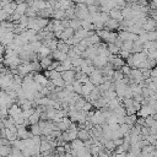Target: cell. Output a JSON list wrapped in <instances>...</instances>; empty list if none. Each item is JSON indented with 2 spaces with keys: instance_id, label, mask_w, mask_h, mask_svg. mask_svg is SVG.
Returning a JSON list of instances; mask_svg holds the SVG:
<instances>
[{
  "instance_id": "1",
  "label": "cell",
  "mask_w": 157,
  "mask_h": 157,
  "mask_svg": "<svg viewBox=\"0 0 157 157\" xmlns=\"http://www.w3.org/2000/svg\"><path fill=\"white\" fill-rule=\"evenodd\" d=\"M12 78H13V75L10 72V70L7 67V72L6 74H0V90L5 91L9 86H11L13 83Z\"/></svg>"
},
{
  "instance_id": "2",
  "label": "cell",
  "mask_w": 157,
  "mask_h": 157,
  "mask_svg": "<svg viewBox=\"0 0 157 157\" xmlns=\"http://www.w3.org/2000/svg\"><path fill=\"white\" fill-rule=\"evenodd\" d=\"M88 80L93 86H99L101 83H103V75L99 69H94L90 75H88Z\"/></svg>"
},
{
  "instance_id": "3",
  "label": "cell",
  "mask_w": 157,
  "mask_h": 157,
  "mask_svg": "<svg viewBox=\"0 0 157 157\" xmlns=\"http://www.w3.org/2000/svg\"><path fill=\"white\" fill-rule=\"evenodd\" d=\"M88 120L91 121L92 125H102V124L105 123V119H104V117H103V114H102V112H101L99 109L96 110V112L93 113V115H92Z\"/></svg>"
},
{
  "instance_id": "4",
  "label": "cell",
  "mask_w": 157,
  "mask_h": 157,
  "mask_svg": "<svg viewBox=\"0 0 157 157\" xmlns=\"http://www.w3.org/2000/svg\"><path fill=\"white\" fill-rule=\"evenodd\" d=\"M141 28L145 32H150V31H155L156 29V20H152L150 17H146L144 23L141 25Z\"/></svg>"
},
{
  "instance_id": "5",
  "label": "cell",
  "mask_w": 157,
  "mask_h": 157,
  "mask_svg": "<svg viewBox=\"0 0 157 157\" xmlns=\"http://www.w3.org/2000/svg\"><path fill=\"white\" fill-rule=\"evenodd\" d=\"M60 75H61V78L64 80V82H65V83L71 85V83L75 81V71H74L72 69L66 70V71H63Z\"/></svg>"
},
{
  "instance_id": "6",
  "label": "cell",
  "mask_w": 157,
  "mask_h": 157,
  "mask_svg": "<svg viewBox=\"0 0 157 157\" xmlns=\"http://www.w3.org/2000/svg\"><path fill=\"white\" fill-rule=\"evenodd\" d=\"M136 115H139L140 118H146V117H148V115L155 117V113L152 112V108L146 104V105H141V108L136 112Z\"/></svg>"
},
{
  "instance_id": "7",
  "label": "cell",
  "mask_w": 157,
  "mask_h": 157,
  "mask_svg": "<svg viewBox=\"0 0 157 157\" xmlns=\"http://www.w3.org/2000/svg\"><path fill=\"white\" fill-rule=\"evenodd\" d=\"M107 58L102 56V55H96L93 59H92V65L96 67V69H102L103 66L107 65Z\"/></svg>"
},
{
  "instance_id": "8",
  "label": "cell",
  "mask_w": 157,
  "mask_h": 157,
  "mask_svg": "<svg viewBox=\"0 0 157 157\" xmlns=\"http://www.w3.org/2000/svg\"><path fill=\"white\" fill-rule=\"evenodd\" d=\"M50 56H52V59H53V60H55V61H59V63H61V61H64V60H66V59H67L66 54H65V53H61V52H59L58 49L53 50V52L50 53Z\"/></svg>"
},
{
  "instance_id": "9",
  "label": "cell",
  "mask_w": 157,
  "mask_h": 157,
  "mask_svg": "<svg viewBox=\"0 0 157 157\" xmlns=\"http://www.w3.org/2000/svg\"><path fill=\"white\" fill-rule=\"evenodd\" d=\"M31 7H33V10L37 12V11H39V10H43V9L50 7V6H49V4H48L47 1H44V0H33V4H32Z\"/></svg>"
},
{
  "instance_id": "10",
  "label": "cell",
  "mask_w": 157,
  "mask_h": 157,
  "mask_svg": "<svg viewBox=\"0 0 157 157\" xmlns=\"http://www.w3.org/2000/svg\"><path fill=\"white\" fill-rule=\"evenodd\" d=\"M33 81H34L36 83L40 85V86H45V85H47V82H48V78H47L43 74H40V72H34Z\"/></svg>"
},
{
  "instance_id": "11",
  "label": "cell",
  "mask_w": 157,
  "mask_h": 157,
  "mask_svg": "<svg viewBox=\"0 0 157 157\" xmlns=\"http://www.w3.org/2000/svg\"><path fill=\"white\" fill-rule=\"evenodd\" d=\"M53 11H54V10H53L52 7H45V9H43V10L37 11V16H38V17H42V18H49V17H52Z\"/></svg>"
},
{
  "instance_id": "12",
  "label": "cell",
  "mask_w": 157,
  "mask_h": 157,
  "mask_svg": "<svg viewBox=\"0 0 157 157\" xmlns=\"http://www.w3.org/2000/svg\"><path fill=\"white\" fill-rule=\"evenodd\" d=\"M108 16H109V18L115 20V21H118V22H120V21L123 20L121 12H120V10H118V9H112V10L108 12Z\"/></svg>"
},
{
  "instance_id": "13",
  "label": "cell",
  "mask_w": 157,
  "mask_h": 157,
  "mask_svg": "<svg viewBox=\"0 0 157 157\" xmlns=\"http://www.w3.org/2000/svg\"><path fill=\"white\" fill-rule=\"evenodd\" d=\"M38 63H39V66H40V69H44V70H47V69L49 67V65L53 63V59H52V56L49 55V56H44V58H40V59L38 60Z\"/></svg>"
},
{
  "instance_id": "14",
  "label": "cell",
  "mask_w": 157,
  "mask_h": 157,
  "mask_svg": "<svg viewBox=\"0 0 157 157\" xmlns=\"http://www.w3.org/2000/svg\"><path fill=\"white\" fill-rule=\"evenodd\" d=\"M96 86H93L91 82H87V83H85V85H82V87H81V94L86 98L90 93H91V91Z\"/></svg>"
},
{
  "instance_id": "15",
  "label": "cell",
  "mask_w": 157,
  "mask_h": 157,
  "mask_svg": "<svg viewBox=\"0 0 157 157\" xmlns=\"http://www.w3.org/2000/svg\"><path fill=\"white\" fill-rule=\"evenodd\" d=\"M21 112H22V109L16 103H13L10 108H7V117H15V115L20 114Z\"/></svg>"
},
{
  "instance_id": "16",
  "label": "cell",
  "mask_w": 157,
  "mask_h": 157,
  "mask_svg": "<svg viewBox=\"0 0 157 157\" xmlns=\"http://www.w3.org/2000/svg\"><path fill=\"white\" fill-rule=\"evenodd\" d=\"M72 36H74V29H71L70 27H66V28H64V31L61 32V34H60L59 39H61V40H65V39H69V38H71Z\"/></svg>"
},
{
  "instance_id": "17",
  "label": "cell",
  "mask_w": 157,
  "mask_h": 157,
  "mask_svg": "<svg viewBox=\"0 0 157 157\" xmlns=\"http://www.w3.org/2000/svg\"><path fill=\"white\" fill-rule=\"evenodd\" d=\"M69 144H70L71 150H74V151H78V150H81L82 147H85L83 141H81V140H78V139H75V140H72V141L69 142Z\"/></svg>"
},
{
  "instance_id": "18",
  "label": "cell",
  "mask_w": 157,
  "mask_h": 157,
  "mask_svg": "<svg viewBox=\"0 0 157 157\" xmlns=\"http://www.w3.org/2000/svg\"><path fill=\"white\" fill-rule=\"evenodd\" d=\"M16 6H17V5H16L13 1H10L7 5H5V6L2 7V10H4V11H5V12L9 15V16H11V15L15 12V10H16Z\"/></svg>"
},
{
  "instance_id": "19",
  "label": "cell",
  "mask_w": 157,
  "mask_h": 157,
  "mask_svg": "<svg viewBox=\"0 0 157 157\" xmlns=\"http://www.w3.org/2000/svg\"><path fill=\"white\" fill-rule=\"evenodd\" d=\"M77 139L81 140V141H86V140L91 139V136H90V132H88L87 130H85V129H78V130H77Z\"/></svg>"
},
{
  "instance_id": "20",
  "label": "cell",
  "mask_w": 157,
  "mask_h": 157,
  "mask_svg": "<svg viewBox=\"0 0 157 157\" xmlns=\"http://www.w3.org/2000/svg\"><path fill=\"white\" fill-rule=\"evenodd\" d=\"M34 20H36L37 26H38V27H39L42 31H43V29L47 27V25L49 23V18H42V17H38V16H37Z\"/></svg>"
},
{
  "instance_id": "21",
  "label": "cell",
  "mask_w": 157,
  "mask_h": 157,
  "mask_svg": "<svg viewBox=\"0 0 157 157\" xmlns=\"http://www.w3.org/2000/svg\"><path fill=\"white\" fill-rule=\"evenodd\" d=\"M52 17H54V20H59V21L64 20V18H65V10H61V9L54 10Z\"/></svg>"
},
{
  "instance_id": "22",
  "label": "cell",
  "mask_w": 157,
  "mask_h": 157,
  "mask_svg": "<svg viewBox=\"0 0 157 157\" xmlns=\"http://www.w3.org/2000/svg\"><path fill=\"white\" fill-rule=\"evenodd\" d=\"M56 49L59 50V52H61V53H67L69 52V49H70V47L67 45V44H65L61 39H58V43H56Z\"/></svg>"
},
{
  "instance_id": "23",
  "label": "cell",
  "mask_w": 157,
  "mask_h": 157,
  "mask_svg": "<svg viewBox=\"0 0 157 157\" xmlns=\"http://www.w3.org/2000/svg\"><path fill=\"white\" fill-rule=\"evenodd\" d=\"M142 43L137 39V40H135V42H132V47H131V54H134V53H140V52H142Z\"/></svg>"
},
{
  "instance_id": "24",
  "label": "cell",
  "mask_w": 157,
  "mask_h": 157,
  "mask_svg": "<svg viewBox=\"0 0 157 157\" xmlns=\"http://www.w3.org/2000/svg\"><path fill=\"white\" fill-rule=\"evenodd\" d=\"M26 10H27V4L26 2H22V4H18L16 6V10H15V13H17L18 16H23L26 13Z\"/></svg>"
},
{
  "instance_id": "25",
  "label": "cell",
  "mask_w": 157,
  "mask_h": 157,
  "mask_svg": "<svg viewBox=\"0 0 157 157\" xmlns=\"http://www.w3.org/2000/svg\"><path fill=\"white\" fill-rule=\"evenodd\" d=\"M85 39H86L88 47H90V45H96V44L101 43V38H99L97 34H93V36H91V37H88V38H85Z\"/></svg>"
},
{
  "instance_id": "26",
  "label": "cell",
  "mask_w": 157,
  "mask_h": 157,
  "mask_svg": "<svg viewBox=\"0 0 157 157\" xmlns=\"http://www.w3.org/2000/svg\"><path fill=\"white\" fill-rule=\"evenodd\" d=\"M28 131L32 134V136H40V128L38 126V124H32L28 125Z\"/></svg>"
},
{
  "instance_id": "27",
  "label": "cell",
  "mask_w": 157,
  "mask_h": 157,
  "mask_svg": "<svg viewBox=\"0 0 157 157\" xmlns=\"http://www.w3.org/2000/svg\"><path fill=\"white\" fill-rule=\"evenodd\" d=\"M76 157H92L90 153V148L88 147H82L81 150L76 151Z\"/></svg>"
},
{
  "instance_id": "28",
  "label": "cell",
  "mask_w": 157,
  "mask_h": 157,
  "mask_svg": "<svg viewBox=\"0 0 157 157\" xmlns=\"http://www.w3.org/2000/svg\"><path fill=\"white\" fill-rule=\"evenodd\" d=\"M113 112V114L115 115V117H125L126 115V113H125V108L120 104V105H118L115 109H113L112 110Z\"/></svg>"
},
{
  "instance_id": "29",
  "label": "cell",
  "mask_w": 157,
  "mask_h": 157,
  "mask_svg": "<svg viewBox=\"0 0 157 157\" xmlns=\"http://www.w3.org/2000/svg\"><path fill=\"white\" fill-rule=\"evenodd\" d=\"M131 47H132V42H131V40H125V42L121 43V45H120L119 49L130 53V52H131ZM130 54H131V53H130Z\"/></svg>"
},
{
  "instance_id": "30",
  "label": "cell",
  "mask_w": 157,
  "mask_h": 157,
  "mask_svg": "<svg viewBox=\"0 0 157 157\" xmlns=\"http://www.w3.org/2000/svg\"><path fill=\"white\" fill-rule=\"evenodd\" d=\"M136 119H137V115H136V114L125 115V124H128V125H130V126H134L135 123H136Z\"/></svg>"
},
{
  "instance_id": "31",
  "label": "cell",
  "mask_w": 157,
  "mask_h": 157,
  "mask_svg": "<svg viewBox=\"0 0 157 157\" xmlns=\"http://www.w3.org/2000/svg\"><path fill=\"white\" fill-rule=\"evenodd\" d=\"M5 139L9 140L10 144H11L12 141L17 140V135H16V132H12V131H10L9 129H5Z\"/></svg>"
},
{
  "instance_id": "32",
  "label": "cell",
  "mask_w": 157,
  "mask_h": 157,
  "mask_svg": "<svg viewBox=\"0 0 157 157\" xmlns=\"http://www.w3.org/2000/svg\"><path fill=\"white\" fill-rule=\"evenodd\" d=\"M103 146H104V151L114 152V150H115V145H114L113 140H105V142L103 144Z\"/></svg>"
},
{
  "instance_id": "33",
  "label": "cell",
  "mask_w": 157,
  "mask_h": 157,
  "mask_svg": "<svg viewBox=\"0 0 157 157\" xmlns=\"http://www.w3.org/2000/svg\"><path fill=\"white\" fill-rule=\"evenodd\" d=\"M72 91H74V93H76V94H81V87H82V83L80 82V81H77V80H75L72 83Z\"/></svg>"
},
{
  "instance_id": "34",
  "label": "cell",
  "mask_w": 157,
  "mask_h": 157,
  "mask_svg": "<svg viewBox=\"0 0 157 157\" xmlns=\"http://www.w3.org/2000/svg\"><path fill=\"white\" fill-rule=\"evenodd\" d=\"M50 150H54V148H52L50 145H49L45 140H42V141H40V145H39V152L43 153V152H45V151H50Z\"/></svg>"
},
{
  "instance_id": "35",
  "label": "cell",
  "mask_w": 157,
  "mask_h": 157,
  "mask_svg": "<svg viewBox=\"0 0 157 157\" xmlns=\"http://www.w3.org/2000/svg\"><path fill=\"white\" fill-rule=\"evenodd\" d=\"M11 146H4V145H0V156L1 157H6L11 153Z\"/></svg>"
},
{
  "instance_id": "36",
  "label": "cell",
  "mask_w": 157,
  "mask_h": 157,
  "mask_svg": "<svg viewBox=\"0 0 157 157\" xmlns=\"http://www.w3.org/2000/svg\"><path fill=\"white\" fill-rule=\"evenodd\" d=\"M69 27H70L71 29H74V32H75L76 29H78V28H81V25H80V20H77V18L70 20V21H69Z\"/></svg>"
},
{
  "instance_id": "37",
  "label": "cell",
  "mask_w": 157,
  "mask_h": 157,
  "mask_svg": "<svg viewBox=\"0 0 157 157\" xmlns=\"http://www.w3.org/2000/svg\"><path fill=\"white\" fill-rule=\"evenodd\" d=\"M74 47H75V48H76V49L80 52V53H83V52H85V50L88 48V44H87L86 39H82V40H81V42H80L77 45H74Z\"/></svg>"
},
{
  "instance_id": "38",
  "label": "cell",
  "mask_w": 157,
  "mask_h": 157,
  "mask_svg": "<svg viewBox=\"0 0 157 157\" xmlns=\"http://www.w3.org/2000/svg\"><path fill=\"white\" fill-rule=\"evenodd\" d=\"M29 47H31V49H32V52H33V53L38 54V50H39V48L42 47V42H39V40L31 42V43H29Z\"/></svg>"
},
{
  "instance_id": "39",
  "label": "cell",
  "mask_w": 157,
  "mask_h": 157,
  "mask_svg": "<svg viewBox=\"0 0 157 157\" xmlns=\"http://www.w3.org/2000/svg\"><path fill=\"white\" fill-rule=\"evenodd\" d=\"M123 77H124V75H123V72H121L120 70H114V72H113V75H112V81H113V82H118V81H120Z\"/></svg>"
},
{
  "instance_id": "40",
  "label": "cell",
  "mask_w": 157,
  "mask_h": 157,
  "mask_svg": "<svg viewBox=\"0 0 157 157\" xmlns=\"http://www.w3.org/2000/svg\"><path fill=\"white\" fill-rule=\"evenodd\" d=\"M85 103H86L85 97H78V98L76 99V102H75L74 107H75V109H76V110H81V108L83 107V104H85Z\"/></svg>"
},
{
  "instance_id": "41",
  "label": "cell",
  "mask_w": 157,
  "mask_h": 157,
  "mask_svg": "<svg viewBox=\"0 0 157 157\" xmlns=\"http://www.w3.org/2000/svg\"><path fill=\"white\" fill-rule=\"evenodd\" d=\"M38 121H39V114L36 113V110H34V113L28 117V123H29V125H32V124H38Z\"/></svg>"
},
{
  "instance_id": "42",
  "label": "cell",
  "mask_w": 157,
  "mask_h": 157,
  "mask_svg": "<svg viewBox=\"0 0 157 157\" xmlns=\"http://www.w3.org/2000/svg\"><path fill=\"white\" fill-rule=\"evenodd\" d=\"M80 25H81V28H83L85 31H94L93 25L87 21H80Z\"/></svg>"
},
{
  "instance_id": "43",
  "label": "cell",
  "mask_w": 157,
  "mask_h": 157,
  "mask_svg": "<svg viewBox=\"0 0 157 157\" xmlns=\"http://www.w3.org/2000/svg\"><path fill=\"white\" fill-rule=\"evenodd\" d=\"M107 48H108V50H109V53H110V54L118 55V53H119V48H118L115 44H113V43L107 44Z\"/></svg>"
},
{
  "instance_id": "44",
  "label": "cell",
  "mask_w": 157,
  "mask_h": 157,
  "mask_svg": "<svg viewBox=\"0 0 157 157\" xmlns=\"http://www.w3.org/2000/svg\"><path fill=\"white\" fill-rule=\"evenodd\" d=\"M82 60H83V59H82L81 56H76V58H74V59H70L72 67H80V65H81Z\"/></svg>"
},
{
  "instance_id": "45",
  "label": "cell",
  "mask_w": 157,
  "mask_h": 157,
  "mask_svg": "<svg viewBox=\"0 0 157 157\" xmlns=\"http://www.w3.org/2000/svg\"><path fill=\"white\" fill-rule=\"evenodd\" d=\"M22 113V112H21ZM17 114V115H15V117H12V119H13V123H15V125H22L23 124V120H25V118L22 117V114Z\"/></svg>"
},
{
  "instance_id": "46",
  "label": "cell",
  "mask_w": 157,
  "mask_h": 157,
  "mask_svg": "<svg viewBox=\"0 0 157 157\" xmlns=\"http://www.w3.org/2000/svg\"><path fill=\"white\" fill-rule=\"evenodd\" d=\"M52 83H53L55 87H64V85H65V82H64V80H63L61 77H58V78L52 80Z\"/></svg>"
},
{
  "instance_id": "47",
  "label": "cell",
  "mask_w": 157,
  "mask_h": 157,
  "mask_svg": "<svg viewBox=\"0 0 157 157\" xmlns=\"http://www.w3.org/2000/svg\"><path fill=\"white\" fill-rule=\"evenodd\" d=\"M150 145H153V146H156V135H152V134H148L147 136H145L144 137Z\"/></svg>"
},
{
  "instance_id": "48",
  "label": "cell",
  "mask_w": 157,
  "mask_h": 157,
  "mask_svg": "<svg viewBox=\"0 0 157 157\" xmlns=\"http://www.w3.org/2000/svg\"><path fill=\"white\" fill-rule=\"evenodd\" d=\"M146 38H147V40H156L157 39V32L156 31L146 32Z\"/></svg>"
},
{
  "instance_id": "49",
  "label": "cell",
  "mask_w": 157,
  "mask_h": 157,
  "mask_svg": "<svg viewBox=\"0 0 157 157\" xmlns=\"http://www.w3.org/2000/svg\"><path fill=\"white\" fill-rule=\"evenodd\" d=\"M87 11H88L90 15H92V13L99 12V7L96 6V5H88V6H87Z\"/></svg>"
},
{
  "instance_id": "50",
  "label": "cell",
  "mask_w": 157,
  "mask_h": 157,
  "mask_svg": "<svg viewBox=\"0 0 157 157\" xmlns=\"http://www.w3.org/2000/svg\"><path fill=\"white\" fill-rule=\"evenodd\" d=\"M147 59H150V60H156V58H157V50H150V52H147Z\"/></svg>"
},
{
  "instance_id": "51",
  "label": "cell",
  "mask_w": 157,
  "mask_h": 157,
  "mask_svg": "<svg viewBox=\"0 0 157 157\" xmlns=\"http://www.w3.org/2000/svg\"><path fill=\"white\" fill-rule=\"evenodd\" d=\"M12 82H13V85H16V86H21V83H22V77H21L20 75H13Z\"/></svg>"
},
{
  "instance_id": "52",
  "label": "cell",
  "mask_w": 157,
  "mask_h": 157,
  "mask_svg": "<svg viewBox=\"0 0 157 157\" xmlns=\"http://www.w3.org/2000/svg\"><path fill=\"white\" fill-rule=\"evenodd\" d=\"M81 110H82V112H85V113H87V112L92 110V104H91L90 102H87V101H86V103L83 104V107L81 108Z\"/></svg>"
},
{
  "instance_id": "53",
  "label": "cell",
  "mask_w": 157,
  "mask_h": 157,
  "mask_svg": "<svg viewBox=\"0 0 157 157\" xmlns=\"http://www.w3.org/2000/svg\"><path fill=\"white\" fill-rule=\"evenodd\" d=\"M7 18H9V15L2 9H0V22L1 21H7Z\"/></svg>"
},
{
  "instance_id": "54",
  "label": "cell",
  "mask_w": 157,
  "mask_h": 157,
  "mask_svg": "<svg viewBox=\"0 0 157 157\" xmlns=\"http://www.w3.org/2000/svg\"><path fill=\"white\" fill-rule=\"evenodd\" d=\"M130 70H131V67H129L128 65H123V66L120 67V71L123 72V75H129Z\"/></svg>"
},
{
  "instance_id": "55",
  "label": "cell",
  "mask_w": 157,
  "mask_h": 157,
  "mask_svg": "<svg viewBox=\"0 0 157 157\" xmlns=\"http://www.w3.org/2000/svg\"><path fill=\"white\" fill-rule=\"evenodd\" d=\"M150 77H157V69H150Z\"/></svg>"
},
{
  "instance_id": "56",
  "label": "cell",
  "mask_w": 157,
  "mask_h": 157,
  "mask_svg": "<svg viewBox=\"0 0 157 157\" xmlns=\"http://www.w3.org/2000/svg\"><path fill=\"white\" fill-rule=\"evenodd\" d=\"M32 140L34 142V145H40V136H32Z\"/></svg>"
},
{
  "instance_id": "57",
  "label": "cell",
  "mask_w": 157,
  "mask_h": 157,
  "mask_svg": "<svg viewBox=\"0 0 157 157\" xmlns=\"http://www.w3.org/2000/svg\"><path fill=\"white\" fill-rule=\"evenodd\" d=\"M113 142H114L115 147H117V146H120V145L123 144V139H114V140H113Z\"/></svg>"
},
{
  "instance_id": "58",
  "label": "cell",
  "mask_w": 157,
  "mask_h": 157,
  "mask_svg": "<svg viewBox=\"0 0 157 157\" xmlns=\"http://www.w3.org/2000/svg\"><path fill=\"white\" fill-rule=\"evenodd\" d=\"M125 157H140V155H136V153H134V152H131V151H128Z\"/></svg>"
},
{
  "instance_id": "59",
  "label": "cell",
  "mask_w": 157,
  "mask_h": 157,
  "mask_svg": "<svg viewBox=\"0 0 157 157\" xmlns=\"http://www.w3.org/2000/svg\"><path fill=\"white\" fill-rule=\"evenodd\" d=\"M16 5H18V4H22V2H25V0H12Z\"/></svg>"
},
{
  "instance_id": "60",
  "label": "cell",
  "mask_w": 157,
  "mask_h": 157,
  "mask_svg": "<svg viewBox=\"0 0 157 157\" xmlns=\"http://www.w3.org/2000/svg\"><path fill=\"white\" fill-rule=\"evenodd\" d=\"M63 157H72V156H71V153H64Z\"/></svg>"
},
{
  "instance_id": "61",
  "label": "cell",
  "mask_w": 157,
  "mask_h": 157,
  "mask_svg": "<svg viewBox=\"0 0 157 157\" xmlns=\"http://www.w3.org/2000/svg\"><path fill=\"white\" fill-rule=\"evenodd\" d=\"M6 157H15V156H13V155H11V153H10V155H9V156H6Z\"/></svg>"
}]
</instances>
